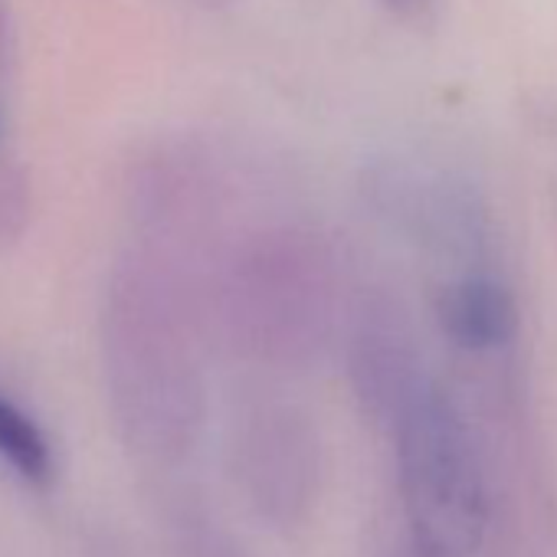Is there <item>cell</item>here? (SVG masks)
Listing matches in <instances>:
<instances>
[{
  "instance_id": "obj_7",
  "label": "cell",
  "mask_w": 557,
  "mask_h": 557,
  "mask_svg": "<svg viewBox=\"0 0 557 557\" xmlns=\"http://www.w3.org/2000/svg\"><path fill=\"white\" fill-rule=\"evenodd\" d=\"M210 4H220V0H210Z\"/></svg>"
},
{
  "instance_id": "obj_2",
  "label": "cell",
  "mask_w": 557,
  "mask_h": 557,
  "mask_svg": "<svg viewBox=\"0 0 557 557\" xmlns=\"http://www.w3.org/2000/svg\"><path fill=\"white\" fill-rule=\"evenodd\" d=\"M223 306H230L233 322L265 332H302L329 306L325 265L302 236L265 233L233 259Z\"/></svg>"
},
{
  "instance_id": "obj_3",
  "label": "cell",
  "mask_w": 557,
  "mask_h": 557,
  "mask_svg": "<svg viewBox=\"0 0 557 557\" xmlns=\"http://www.w3.org/2000/svg\"><path fill=\"white\" fill-rule=\"evenodd\" d=\"M436 319L446 338L466 351H492L515 338L518 309L511 293L485 275L456 278L440 293Z\"/></svg>"
},
{
  "instance_id": "obj_6",
  "label": "cell",
  "mask_w": 557,
  "mask_h": 557,
  "mask_svg": "<svg viewBox=\"0 0 557 557\" xmlns=\"http://www.w3.org/2000/svg\"><path fill=\"white\" fill-rule=\"evenodd\" d=\"M387 8L404 14V17H417L430 8V0H387Z\"/></svg>"
},
{
  "instance_id": "obj_5",
  "label": "cell",
  "mask_w": 557,
  "mask_h": 557,
  "mask_svg": "<svg viewBox=\"0 0 557 557\" xmlns=\"http://www.w3.org/2000/svg\"><path fill=\"white\" fill-rule=\"evenodd\" d=\"M17 40H14V21L8 11V0H0V66H8L14 60Z\"/></svg>"
},
{
  "instance_id": "obj_4",
  "label": "cell",
  "mask_w": 557,
  "mask_h": 557,
  "mask_svg": "<svg viewBox=\"0 0 557 557\" xmlns=\"http://www.w3.org/2000/svg\"><path fill=\"white\" fill-rule=\"evenodd\" d=\"M0 459L30 482L50 479L53 469L47 433L4 394H0Z\"/></svg>"
},
{
  "instance_id": "obj_1",
  "label": "cell",
  "mask_w": 557,
  "mask_h": 557,
  "mask_svg": "<svg viewBox=\"0 0 557 557\" xmlns=\"http://www.w3.org/2000/svg\"><path fill=\"white\" fill-rule=\"evenodd\" d=\"M397 462L417 554L472 557L488 521L485 482L456 407L430 384L397 404Z\"/></svg>"
}]
</instances>
